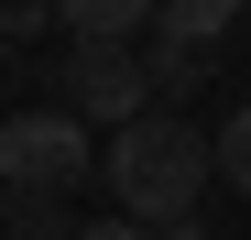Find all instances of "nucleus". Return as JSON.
<instances>
[{
	"mask_svg": "<svg viewBox=\"0 0 251 240\" xmlns=\"http://www.w3.org/2000/svg\"><path fill=\"white\" fill-rule=\"evenodd\" d=\"M207 175H219V142H207L197 120H175V109L109 131V196H120V218H142V229H186Z\"/></svg>",
	"mask_w": 251,
	"mask_h": 240,
	"instance_id": "obj_1",
	"label": "nucleus"
},
{
	"mask_svg": "<svg viewBox=\"0 0 251 240\" xmlns=\"http://www.w3.org/2000/svg\"><path fill=\"white\" fill-rule=\"evenodd\" d=\"M88 175H109V153H88L76 109H11L0 120V186L11 196H76Z\"/></svg>",
	"mask_w": 251,
	"mask_h": 240,
	"instance_id": "obj_2",
	"label": "nucleus"
},
{
	"mask_svg": "<svg viewBox=\"0 0 251 240\" xmlns=\"http://www.w3.org/2000/svg\"><path fill=\"white\" fill-rule=\"evenodd\" d=\"M66 109H76V120H109V131L153 120V109H164V98H153V55H131V44H76V55H66Z\"/></svg>",
	"mask_w": 251,
	"mask_h": 240,
	"instance_id": "obj_3",
	"label": "nucleus"
},
{
	"mask_svg": "<svg viewBox=\"0 0 251 240\" xmlns=\"http://www.w3.org/2000/svg\"><path fill=\"white\" fill-rule=\"evenodd\" d=\"M240 22V0H164L153 11V44H186V55H219Z\"/></svg>",
	"mask_w": 251,
	"mask_h": 240,
	"instance_id": "obj_4",
	"label": "nucleus"
},
{
	"mask_svg": "<svg viewBox=\"0 0 251 240\" xmlns=\"http://www.w3.org/2000/svg\"><path fill=\"white\" fill-rule=\"evenodd\" d=\"M164 0H55V22L76 33V44H131V33H153Z\"/></svg>",
	"mask_w": 251,
	"mask_h": 240,
	"instance_id": "obj_5",
	"label": "nucleus"
},
{
	"mask_svg": "<svg viewBox=\"0 0 251 240\" xmlns=\"http://www.w3.org/2000/svg\"><path fill=\"white\" fill-rule=\"evenodd\" d=\"M219 175H229V186L251 196V98H240V109L219 120Z\"/></svg>",
	"mask_w": 251,
	"mask_h": 240,
	"instance_id": "obj_6",
	"label": "nucleus"
},
{
	"mask_svg": "<svg viewBox=\"0 0 251 240\" xmlns=\"http://www.w3.org/2000/svg\"><path fill=\"white\" fill-rule=\"evenodd\" d=\"M207 76V55H186V44H153V98H186Z\"/></svg>",
	"mask_w": 251,
	"mask_h": 240,
	"instance_id": "obj_7",
	"label": "nucleus"
},
{
	"mask_svg": "<svg viewBox=\"0 0 251 240\" xmlns=\"http://www.w3.org/2000/svg\"><path fill=\"white\" fill-rule=\"evenodd\" d=\"M55 208H66V196H11V240H76Z\"/></svg>",
	"mask_w": 251,
	"mask_h": 240,
	"instance_id": "obj_8",
	"label": "nucleus"
},
{
	"mask_svg": "<svg viewBox=\"0 0 251 240\" xmlns=\"http://www.w3.org/2000/svg\"><path fill=\"white\" fill-rule=\"evenodd\" d=\"M0 33H11V44H44V33H55V0H11V22H0Z\"/></svg>",
	"mask_w": 251,
	"mask_h": 240,
	"instance_id": "obj_9",
	"label": "nucleus"
},
{
	"mask_svg": "<svg viewBox=\"0 0 251 240\" xmlns=\"http://www.w3.org/2000/svg\"><path fill=\"white\" fill-rule=\"evenodd\" d=\"M76 240H164V229H142V218H88Z\"/></svg>",
	"mask_w": 251,
	"mask_h": 240,
	"instance_id": "obj_10",
	"label": "nucleus"
},
{
	"mask_svg": "<svg viewBox=\"0 0 251 240\" xmlns=\"http://www.w3.org/2000/svg\"><path fill=\"white\" fill-rule=\"evenodd\" d=\"M164 240H207V229H197V218H186V229H164Z\"/></svg>",
	"mask_w": 251,
	"mask_h": 240,
	"instance_id": "obj_11",
	"label": "nucleus"
}]
</instances>
